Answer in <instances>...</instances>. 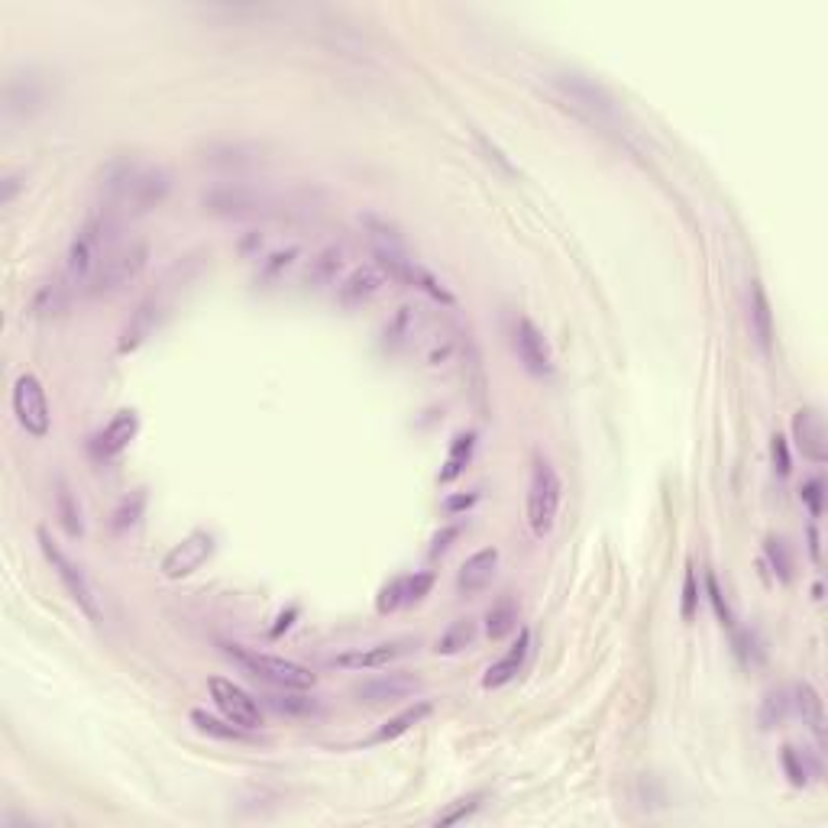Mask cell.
<instances>
[{
    "label": "cell",
    "mask_w": 828,
    "mask_h": 828,
    "mask_svg": "<svg viewBox=\"0 0 828 828\" xmlns=\"http://www.w3.org/2000/svg\"><path fill=\"white\" fill-rule=\"evenodd\" d=\"M172 191V175L162 165L140 159H114L101 175V207L117 217H140L159 207Z\"/></svg>",
    "instance_id": "cell-1"
},
{
    "label": "cell",
    "mask_w": 828,
    "mask_h": 828,
    "mask_svg": "<svg viewBox=\"0 0 828 828\" xmlns=\"http://www.w3.org/2000/svg\"><path fill=\"white\" fill-rule=\"evenodd\" d=\"M120 224L123 217H117L107 207H98L85 224L78 227V233L68 243L65 253V282L72 288H85L91 285V279L98 275L101 262L120 246Z\"/></svg>",
    "instance_id": "cell-2"
},
{
    "label": "cell",
    "mask_w": 828,
    "mask_h": 828,
    "mask_svg": "<svg viewBox=\"0 0 828 828\" xmlns=\"http://www.w3.org/2000/svg\"><path fill=\"white\" fill-rule=\"evenodd\" d=\"M36 541H39V550H43V557H46V563L52 567V573L59 576V583L65 586L68 599H72V602L78 605V609L85 612V615L94 621V625H98V621L104 618V612H101V596H98V589H94L91 576L85 573V567H81V563H75L72 557H68L65 550L52 541V534H49L46 528L36 531Z\"/></svg>",
    "instance_id": "cell-3"
},
{
    "label": "cell",
    "mask_w": 828,
    "mask_h": 828,
    "mask_svg": "<svg viewBox=\"0 0 828 828\" xmlns=\"http://www.w3.org/2000/svg\"><path fill=\"white\" fill-rule=\"evenodd\" d=\"M550 81H554V88L560 91V98L567 101L576 114H583L589 123H596V127H618L621 123L615 98L599 85L596 78H589L583 72H557Z\"/></svg>",
    "instance_id": "cell-4"
},
{
    "label": "cell",
    "mask_w": 828,
    "mask_h": 828,
    "mask_svg": "<svg viewBox=\"0 0 828 828\" xmlns=\"http://www.w3.org/2000/svg\"><path fill=\"white\" fill-rule=\"evenodd\" d=\"M224 654L230 660H237L246 673H253L262 683H272L279 689H311L317 683V676L308 667L295 664V660L262 654V651H253V647H243V644H224Z\"/></svg>",
    "instance_id": "cell-5"
},
{
    "label": "cell",
    "mask_w": 828,
    "mask_h": 828,
    "mask_svg": "<svg viewBox=\"0 0 828 828\" xmlns=\"http://www.w3.org/2000/svg\"><path fill=\"white\" fill-rule=\"evenodd\" d=\"M146 262H149V246L146 243H140V240L120 243L117 250L101 262V269L91 279V285L85 288V295L88 298H114V295H120L130 282L140 279Z\"/></svg>",
    "instance_id": "cell-6"
},
{
    "label": "cell",
    "mask_w": 828,
    "mask_h": 828,
    "mask_svg": "<svg viewBox=\"0 0 828 828\" xmlns=\"http://www.w3.org/2000/svg\"><path fill=\"white\" fill-rule=\"evenodd\" d=\"M560 499H563V482L557 476L554 463L544 457H534L531 479H528V524L534 537H544L554 531Z\"/></svg>",
    "instance_id": "cell-7"
},
{
    "label": "cell",
    "mask_w": 828,
    "mask_h": 828,
    "mask_svg": "<svg viewBox=\"0 0 828 828\" xmlns=\"http://www.w3.org/2000/svg\"><path fill=\"white\" fill-rule=\"evenodd\" d=\"M201 204L207 214L214 217H253V214H266L275 207V195L262 191L256 185H243V182H227L217 185L211 191H204Z\"/></svg>",
    "instance_id": "cell-8"
},
{
    "label": "cell",
    "mask_w": 828,
    "mask_h": 828,
    "mask_svg": "<svg viewBox=\"0 0 828 828\" xmlns=\"http://www.w3.org/2000/svg\"><path fill=\"white\" fill-rule=\"evenodd\" d=\"M13 414H17V424L26 434L43 440L52 431V414H49V398L43 382H39L33 372H23V376L13 382V395H10Z\"/></svg>",
    "instance_id": "cell-9"
},
{
    "label": "cell",
    "mask_w": 828,
    "mask_h": 828,
    "mask_svg": "<svg viewBox=\"0 0 828 828\" xmlns=\"http://www.w3.org/2000/svg\"><path fill=\"white\" fill-rule=\"evenodd\" d=\"M207 689H211V699L220 709V715L230 719L233 725H243L250 731L266 725V712H262L259 699H253L243 686H237L233 680H224V676H211V680H207Z\"/></svg>",
    "instance_id": "cell-10"
},
{
    "label": "cell",
    "mask_w": 828,
    "mask_h": 828,
    "mask_svg": "<svg viewBox=\"0 0 828 828\" xmlns=\"http://www.w3.org/2000/svg\"><path fill=\"white\" fill-rule=\"evenodd\" d=\"M140 431V414L136 411H117L98 434L91 437L88 453L94 463H110L114 457H120L123 450L130 447V440Z\"/></svg>",
    "instance_id": "cell-11"
},
{
    "label": "cell",
    "mask_w": 828,
    "mask_h": 828,
    "mask_svg": "<svg viewBox=\"0 0 828 828\" xmlns=\"http://www.w3.org/2000/svg\"><path fill=\"white\" fill-rule=\"evenodd\" d=\"M214 554V534L211 531H191L182 537L169 554L162 560V576L165 579H185L195 570H201V563Z\"/></svg>",
    "instance_id": "cell-12"
},
{
    "label": "cell",
    "mask_w": 828,
    "mask_h": 828,
    "mask_svg": "<svg viewBox=\"0 0 828 828\" xmlns=\"http://www.w3.org/2000/svg\"><path fill=\"white\" fill-rule=\"evenodd\" d=\"M389 282L392 279L376 266V262H363V266H356L353 272H347L337 282V305L340 308H363Z\"/></svg>",
    "instance_id": "cell-13"
},
{
    "label": "cell",
    "mask_w": 828,
    "mask_h": 828,
    "mask_svg": "<svg viewBox=\"0 0 828 828\" xmlns=\"http://www.w3.org/2000/svg\"><path fill=\"white\" fill-rule=\"evenodd\" d=\"M515 350H518L521 366L528 369L534 379H547L550 372H554V356H550L547 340L528 317H521L515 324Z\"/></svg>",
    "instance_id": "cell-14"
},
{
    "label": "cell",
    "mask_w": 828,
    "mask_h": 828,
    "mask_svg": "<svg viewBox=\"0 0 828 828\" xmlns=\"http://www.w3.org/2000/svg\"><path fill=\"white\" fill-rule=\"evenodd\" d=\"M421 689L418 676L411 673H379L372 680H363L353 689V696L366 706H385V702H402Z\"/></svg>",
    "instance_id": "cell-15"
},
{
    "label": "cell",
    "mask_w": 828,
    "mask_h": 828,
    "mask_svg": "<svg viewBox=\"0 0 828 828\" xmlns=\"http://www.w3.org/2000/svg\"><path fill=\"white\" fill-rule=\"evenodd\" d=\"M431 586H434V573H411V576H398V579H392L389 586H382L376 609H379V615L398 612V609H405V605L421 602V599L427 596V592H431Z\"/></svg>",
    "instance_id": "cell-16"
},
{
    "label": "cell",
    "mask_w": 828,
    "mask_h": 828,
    "mask_svg": "<svg viewBox=\"0 0 828 828\" xmlns=\"http://www.w3.org/2000/svg\"><path fill=\"white\" fill-rule=\"evenodd\" d=\"M793 437L796 447L803 450V457L812 463L828 460V440H825V421L816 408H799L793 414Z\"/></svg>",
    "instance_id": "cell-17"
},
{
    "label": "cell",
    "mask_w": 828,
    "mask_h": 828,
    "mask_svg": "<svg viewBox=\"0 0 828 828\" xmlns=\"http://www.w3.org/2000/svg\"><path fill=\"white\" fill-rule=\"evenodd\" d=\"M495 570H499V550L482 547L473 557L463 560V567L457 570V583L453 586H457L460 596H476V592H482L495 579Z\"/></svg>",
    "instance_id": "cell-18"
},
{
    "label": "cell",
    "mask_w": 828,
    "mask_h": 828,
    "mask_svg": "<svg viewBox=\"0 0 828 828\" xmlns=\"http://www.w3.org/2000/svg\"><path fill=\"white\" fill-rule=\"evenodd\" d=\"M414 647V641L402 638V641H385V644H372V647H363V651H350V654H340L337 657V667H347V670H382L395 664L398 657H405Z\"/></svg>",
    "instance_id": "cell-19"
},
{
    "label": "cell",
    "mask_w": 828,
    "mask_h": 828,
    "mask_svg": "<svg viewBox=\"0 0 828 828\" xmlns=\"http://www.w3.org/2000/svg\"><path fill=\"white\" fill-rule=\"evenodd\" d=\"M528 654H531V631L521 628L518 631V641L508 647V654L502 660H495V664L486 670V676H482V686H486V689L508 686L524 670V664H528Z\"/></svg>",
    "instance_id": "cell-20"
},
{
    "label": "cell",
    "mask_w": 828,
    "mask_h": 828,
    "mask_svg": "<svg viewBox=\"0 0 828 828\" xmlns=\"http://www.w3.org/2000/svg\"><path fill=\"white\" fill-rule=\"evenodd\" d=\"M159 301L156 298H149L143 301L140 308H136V314L130 317V324L123 327V334H120V353H133L140 343H146L149 337H153V330L159 327Z\"/></svg>",
    "instance_id": "cell-21"
},
{
    "label": "cell",
    "mask_w": 828,
    "mask_h": 828,
    "mask_svg": "<svg viewBox=\"0 0 828 828\" xmlns=\"http://www.w3.org/2000/svg\"><path fill=\"white\" fill-rule=\"evenodd\" d=\"M46 101V91H43V81L26 75V78H10L7 85V114H17V117H30L36 114L39 107Z\"/></svg>",
    "instance_id": "cell-22"
},
{
    "label": "cell",
    "mask_w": 828,
    "mask_h": 828,
    "mask_svg": "<svg viewBox=\"0 0 828 828\" xmlns=\"http://www.w3.org/2000/svg\"><path fill=\"white\" fill-rule=\"evenodd\" d=\"M748 317H751V334L757 340V347L770 353V347H774V311H770V298L757 279L751 282V314Z\"/></svg>",
    "instance_id": "cell-23"
},
{
    "label": "cell",
    "mask_w": 828,
    "mask_h": 828,
    "mask_svg": "<svg viewBox=\"0 0 828 828\" xmlns=\"http://www.w3.org/2000/svg\"><path fill=\"white\" fill-rule=\"evenodd\" d=\"M343 266H347V250H343V246H337V243L334 246H324V250L308 262V275H305L308 288L334 285L340 279Z\"/></svg>",
    "instance_id": "cell-24"
},
{
    "label": "cell",
    "mask_w": 828,
    "mask_h": 828,
    "mask_svg": "<svg viewBox=\"0 0 828 828\" xmlns=\"http://www.w3.org/2000/svg\"><path fill=\"white\" fill-rule=\"evenodd\" d=\"M256 162H259V146H250V143H220L204 149V165H214V169H250Z\"/></svg>",
    "instance_id": "cell-25"
},
{
    "label": "cell",
    "mask_w": 828,
    "mask_h": 828,
    "mask_svg": "<svg viewBox=\"0 0 828 828\" xmlns=\"http://www.w3.org/2000/svg\"><path fill=\"white\" fill-rule=\"evenodd\" d=\"M793 702H796V709H799V715H803V725L812 731V738H816V744H819V751L825 748V709H822V699H819V693L816 689H812L809 683H799L796 689H793Z\"/></svg>",
    "instance_id": "cell-26"
},
{
    "label": "cell",
    "mask_w": 828,
    "mask_h": 828,
    "mask_svg": "<svg viewBox=\"0 0 828 828\" xmlns=\"http://www.w3.org/2000/svg\"><path fill=\"white\" fill-rule=\"evenodd\" d=\"M780 761H783V770H786V777H790L793 786H809L812 780H819L822 777V761L819 757H812L809 751H796L793 744H786V748L780 751Z\"/></svg>",
    "instance_id": "cell-27"
},
{
    "label": "cell",
    "mask_w": 828,
    "mask_h": 828,
    "mask_svg": "<svg viewBox=\"0 0 828 828\" xmlns=\"http://www.w3.org/2000/svg\"><path fill=\"white\" fill-rule=\"evenodd\" d=\"M431 712H434L431 702H414V706H408V709H402L398 715H392L389 722H382L376 735H372V744H385V741H395V738L408 735V731L414 725H421Z\"/></svg>",
    "instance_id": "cell-28"
},
{
    "label": "cell",
    "mask_w": 828,
    "mask_h": 828,
    "mask_svg": "<svg viewBox=\"0 0 828 828\" xmlns=\"http://www.w3.org/2000/svg\"><path fill=\"white\" fill-rule=\"evenodd\" d=\"M72 292L75 288L65 282V275L62 279H55V282H46L33 298V308H30L33 317H59V314H65L68 305H72Z\"/></svg>",
    "instance_id": "cell-29"
},
{
    "label": "cell",
    "mask_w": 828,
    "mask_h": 828,
    "mask_svg": "<svg viewBox=\"0 0 828 828\" xmlns=\"http://www.w3.org/2000/svg\"><path fill=\"white\" fill-rule=\"evenodd\" d=\"M476 638H479L476 618H457V621H453V625L437 638V647H434V651L444 654V657H453V654L466 651V647H473Z\"/></svg>",
    "instance_id": "cell-30"
},
{
    "label": "cell",
    "mask_w": 828,
    "mask_h": 828,
    "mask_svg": "<svg viewBox=\"0 0 828 828\" xmlns=\"http://www.w3.org/2000/svg\"><path fill=\"white\" fill-rule=\"evenodd\" d=\"M266 706L272 712L285 715V719H305V715H317L321 706H317L314 696H301V689H285V693H272L266 696Z\"/></svg>",
    "instance_id": "cell-31"
},
{
    "label": "cell",
    "mask_w": 828,
    "mask_h": 828,
    "mask_svg": "<svg viewBox=\"0 0 828 828\" xmlns=\"http://www.w3.org/2000/svg\"><path fill=\"white\" fill-rule=\"evenodd\" d=\"M55 512H59V524L65 528L68 537L85 534V518H81V505L75 499V492L68 489V482L59 479V492H55Z\"/></svg>",
    "instance_id": "cell-32"
},
{
    "label": "cell",
    "mask_w": 828,
    "mask_h": 828,
    "mask_svg": "<svg viewBox=\"0 0 828 828\" xmlns=\"http://www.w3.org/2000/svg\"><path fill=\"white\" fill-rule=\"evenodd\" d=\"M515 628H518V605L512 596H502L486 612V634H489V641H502L505 634H512Z\"/></svg>",
    "instance_id": "cell-33"
},
{
    "label": "cell",
    "mask_w": 828,
    "mask_h": 828,
    "mask_svg": "<svg viewBox=\"0 0 828 828\" xmlns=\"http://www.w3.org/2000/svg\"><path fill=\"white\" fill-rule=\"evenodd\" d=\"M790 706H793V699H790V689H770V693L761 699V709H757V722H761L764 731L770 728H780L786 722V715H790Z\"/></svg>",
    "instance_id": "cell-34"
},
{
    "label": "cell",
    "mask_w": 828,
    "mask_h": 828,
    "mask_svg": "<svg viewBox=\"0 0 828 828\" xmlns=\"http://www.w3.org/2000/svg\"><path fill=\"white\" fill-rule=\"evenodd\" d=\"M143 508H146V492L143 489L123 495L120 505L114 508V515H110V528H114V534H123V531L136 528V524H140V518H143Z\"/></svg>",
    "instance_id": "cell-35"
},
{
    "label": "cell",
    "mask_w": 828,
    "mask_h": 828,
    "mask_svg": "<svg viewBox=\"0 0 828 828\" xmlns=\"http://www.w3.org/2000/svg\"><path fill=\"white\" fill-rule=\"evenodd\" d=\"M191 722H195L198 731H204V735L220 738V741H246V738H250V728L233 725L230 719L220 722V719H214V715H207V712H201V709L191 712Z\"/></svg>",
    "instance_id": "cell-36"
},
{
    "label": "cell",
    "mask_w": 828,
    "mask_h": 828,
    "mask_svg": "<svg viewBox=\"0 0 828 828\" xmlns=\"http://www.w3.org/2000/svg\"><path fill=\"white\" fill-rule=\"evenodd\" d=\"M473 447H476V437L473 434H460L457 440H453L450 457H447V469L440 473V482H453V479L463 473V466L469 463V457H473Z\"/></svg>",
    "instance_id": "cell-37"
},
{
    "label": "cell",
    "mask_w": 828,
    "mask_h": 828,
    "mask_svg": "<svg viewBox=\"0 0 828 828\" xmlns=\"http://www.w3.org/2000/svg\"><path fill=\"white\" fill-rule=\"evenodd\" d=\"M731 644L744 667H761L764 664V647L754 638V631H735L731 628Z\"/></svg>",
    "instance_id": "cell-38"
},
{
    "label": "cell",
    "mask_w": 828,
    "mask_h": 828,
    "mask_svg": "<svg viewBox=\"0 0 828 828\" xmlns=\"http://www.w3.org/2000/svg\"><path fill=\"white\" fill-rule=\"evenodd\" d=\"M414 337V308H398V314L385 327V343H389V350H398L402 343H408Z\"/></svg>",
    "instance_id": "cell-39"
},
{
    "label": "cell",
    "mask_w": 828,
    "mask_h": 828,
    "mask_svg": "<svg viewBox=\"0 0 828 828\" xmlns=\"http://www.w3.org/2000/svg\"><path fill=\"white\" fill-rule=\"evenodd\" d=\"M298 259V246H288V250H279V253H269L262 259V269H259V279L262 282H279L282 275L292 269V262Z\"/></svg>",
    "instance_id": "cell-40"
},
{
    "label": "cell",
    "mask_w": 828,
    "mask_h": 828,
    "mask_svg": "<svg viewBox=\"0 0 828 828\" xmlns=\"http://www.w3.org/2000/svg\"><path fill=\"white\" fill-rule=\"evenodd\" d=\"M479 806H482V793H469V796L457 799V803H453L450 809L440 812V816H437L434 822H437V825H460V822H466V819H473L476 812H479Z\"/></svg>",
    "instance_id": "cell-41"
},
{
    "label": "cell",
    "mask_w": 828,
    "mask_h": 828,
    "mask_svg": "<svg viewBox=\"0 0 828 828\" xmlns=\"http://www.w3.org/2000/svg\"><path fill=\"white\" fill-rule=\"evenodd\" d=\"M764 557H767V563L774 567V573L783 579V583H790L793 557H790V547H786V541H780V537H770V541L764 544Z\"/></svg>",
    "instance_id": "cell-42"
},
{
    "label": "cell",
    "mask_w": 828,
    "mask_h": 828,
    "mask_svg": "<svg viewBox=\"0 0 828 828\" xmlns=\"http://www.w3.org/2000/svg\"><path fill=\"white\" fill-rule=\"evenodd\" d=\"M696 609H699V583H696L693 563H689V567H686V576H683V605H680L683 621H693V618H696Z\"/></svg>",
    "instance_id": "cell-43"
},
{
    "label": "cell",
    "mask_w": 828,
    "mask_h": 828,
    "mask_svg": "<svg viewBox=\"0 0 828 828\" xmlns=\"http://www.w3.org/2000/svg\"><path fill=\"white\" fill-rule=\"evenodd\" d=\"M770 460H774L777 476H790L793 457H790V444H786L783 434H774V437H770Z\"/></svg>",
    "instance_id": "cell-44"
},
{
    "label": "cell",
    "mask_w": 828,
    "mask_h": 828,
    "mask_svg": "<svg viewBox=\"0 0 828 828\" xmlns=\"http://www.w3.org/2000/svg\"><path fill=\"white\" fill-rule=\"evenodd\" d=\"M706 589H709V602L715 605V615H719V621L725 628H735V618H731V609H728V602L722 596V589H719V579H715L712 573L706 576Z\"/></svg>",
    "instance_id": "cell-45"
},
{
    "label": "cell",
    "mask_w": 828,
    "mask_h": 828,
    "mask_svg": "<svg viewBox=\"0 0 828 828\" xmlns=\"http://www.w3.org/2000/svg\"><path fill=\"white\" fill-rule=\"evenodd\" d=\"M457 537H460V528H457V524H450V528L437 531V534H434V544H431V550H427V557H431V560L444 557L447 550L453 547V541H457Z\"/></svg>",
    "instance_id": "cell-46"
},
{
    "label": "cell",
    "mask_w": 828,
    "mask_h": 828,
    "mask_svg": "<svg viewBox=\"0 0 828 828\" xmlns=\"http://www.w3.org/2000/svg\"><path fill=\"white\" fill-rule=\"evenodd\" d=\"M799 499H803L809 505V512L819 518L822 515V479L803 482V489H799Z\"/></svg>",
    "instance_id": "cell-47"
},
{
    "label": "cell",
    "mask_w": 828,
    "mask_h": 828,
    "mask_svg": "<svg viewBox=\"0 0 828 828\" xmlns=\"http://www.w3.org/2000/svg\"><path fill=\"white\" fill-rule=\"evenodd\" d=\"M17 191H20V178H13V175H7L4 178V191H0V204H10L13 198H17Z\"/></svg>",
    "instance_id": "cell-48"
},
{
    "label": "cell",
    "mask_w": 828,
    "mask_h": 828,
    "mask_svg": "<svg viewBox=\"0 0 828 828\" xmlns=\"http://www.w3.org/2000/svg\"><path fill=\"white\" fill-rule=\"evenodd\" d=\"M809 554L816 563H822V544H819V531L809 528Z\"/></svg>",
    "instance_id": "cell-49"
}]
</instances>
